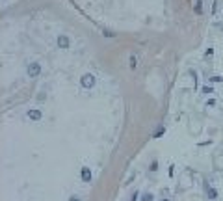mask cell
<instances>
[{
  "label": "cell",
  "mask_w": 223,
  "mask_h": 201,
  "mask_svg": "<svg viewBox=\"0 0 223 201\" xmlns=\"http://www.w3.org/2000/svg\"><path fill=\"white\" fill-rule=\"evenodd\" d=\"M95 84V77H93V75H84V77H82V86L84 88H91Z\"/></svg>",
  "instance_id": "1"
},
{
  "label": "cell",
  "mask_w": 223,
  "mask_h": 201,
  "mask_svg": "<svg viewBox=\"0 0 223 201\" xmlns=\"http://www.w3.org/2000/svg\"><path fill=\"white\" fill-rule=\"evenodd\" d=\"M58 45H60L61 48H69V39H67L65 36H60V37H58Z\"/></svg>",
  "instance_id": "4"
},
{
  "label": "cell",
  "mask_w": 223,
  "mask_h": 201,
  "mask_svg": "<svg viewBox=\"0 0 223 201\" xmlns=\"http://www.w3.org/2000/svg\"><path fill=\"white\" fill-rule=\"evenodd\" d=\"M165 201H167V199H165Z\"/></svg>",
  "instance_id": "11"
},
{
  "label": "cell",
  "mask_w": 223,
  "mask_h": 201,
  "mask_svg": "<svg viewBox=\"0 0 223 201\" xmlns=\"http://www.w3.org/2000/svg\"><path fill=\"white\" fill-rule=\"evenodd\" d=\"M212 91H214L212 88H203V93H212Z\"/></svg>",
  "instance_id": "9"
},
{
  "label": "cell",
  "mask_w": 223,
  "mask_h": 201,
  "mask_svg": "<svg viewBox=\"0 0 223 201\" xmlns=\"http://www.w3.org/2000/svg\"><path fill=\"white\" fill-rule=\"evenodd\" d=\"M82 179L84 181H89V179H91V171L87 168H82Z\"/></svg>",
  "instance_id": "5"
},
{
  "label": "cell",
  "mask_w": 223,
  "mask_h": 201,
  "mask_svg": "<svg viewBox=\"0 0 223 201\" xmlns=\"http://www.w3.org/2000/svg\"><path fill=\"white\" fill-rule=\"evenodd\" d=\"M28 117L34 119V121H39L41 119V112L39 110H30V112H28Z\"/></svg>",
  "instance_id": "3"
},
{
  "label": "cell",
  "mask_w": 223,
  "mask_h": 201,
  "mask_svg": "<svg viewBox=\"0 0 223 201\" xmlns=\"http://www.w3.org/2000/svg\"><path fill=\"white\" fill-rule=\"evenodd\" d=\"M130 67H132V69H136V67H138V60H136V56H134V54L130 56Z\"/></svg>",
  "instance_id": "7"
},
{
  "label": "cell",
  "mask_w": 223,
  "mask_h": 201,
  "mask_svg": "<svg viewBox=\"0 0 223 201\" xmlns=\"http://www.w3.org/2000/svg\"><path fill=\"white\" fill-rule=\"evenodd\" d=\"M206 194H208V196H210L212 199H216V197H218V192H216V190L212 188V186H206Z\"/></svg>",
  "instance_id": "6"
},
{
  "label": "cell",
  "mask_w": 223,
  "mask_h": 201,
  "mask_svg": "<svg viewBox=\"0 0 223 201\" xmlns=\"http://www.w3.org/2000/svg\"><path fill=\"white\" fill-rule=\"evenodd\" d=\"M71 201H78V199H71Z\"/></svg>",
  "instance_id": "10"
},
{
  "label": "cell",
  "mask_w": 223,
  "mask_h": 201,
  "mask_svg": "<svg viewBox=\"0 0 223 201\" xmlns=\"http://www.w3.org/2000/svg\"><path fill=\"white\" fill-rule=\"evenodd\" d=\"M39 73H41V65L39 64H30V67H28V75L34 78V77H37Z\"/></svg>",
  "instance_id": "2"
},
{
  "label": "cell",
  "mask_w": 223,
  "mask_h": 201,
  "mask_svg": "<svg viewBox=\"0 0 223 201\" xmlns=\"http://www.w3.org/2000/svg\"><path fill=\"white\" fill-rule=\"evenodd\" d=\"M143 201H152V196H151V194H145V196H143Z\"/></svg>",
  "instance_id": "8"
}]
</instances>
